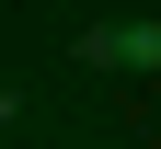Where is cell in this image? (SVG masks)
Returning <instances> with one entry per match:
<instances>
[{
	"mask_svg": "<svg viewBox=\"0 0 161 149\" xmlns=\"http://www.w3.org/2000/svg\"><path fill=\"white\" fill-rule=\"evenodd\" d=\"M80 57H115V69H161V23H115V35H80Z\"/></svg>",
	"mask_w": 161,
	"mask_h": 149,
	"instance_id": "cell-1",
	"label": "cell"
}]
</instances>
